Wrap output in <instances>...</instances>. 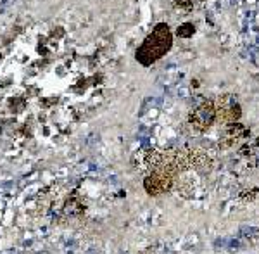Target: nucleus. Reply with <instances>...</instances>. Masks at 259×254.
Segmentation results:
<instances>
[{
	"label": "nucleus",
	"mask_w": 259,
	"mask_h": 254,
	"mask_svg": "<svg viewBox=\"0 0 259 254\" xmlns=\"http://www.w3.org/2000/svg\"><path fill=\"white\" fill-rule=\"evenodd\" d=\"M171 44H173V36H171L169 26L166 23H159L137 51V59L144 66H150L169 51Z\"/></svg>",
	"instance_id": "nucleus-1"
},
{
	"label": "nucleus",
	"mask_w": 259,
	"mask_h": 254,
	"mask_svg": "<svg viewBox=\"0 0 259 254\" xmlns=\"http://www.w3.org/2000/svg\"><path fill=\"white\" fill-rule=\"evenodd\" d=\"M216 121V106L212 101H206L190 114V126H194V130L204 132Z\"/></svg>",
	"instance_id": "nucleus-2"
},
{
	"label": "nucleus",
	"mask_w": 259,
	"mask_h": 254,
	"mask_svg": "<svg viewBox=\"0 0 259 254\" xmlns=\"http://www.w3.org/2000/svg\"><path fill=\"white\" fill-rule=\"evenodd\" d=\"M216 106V121L223 124H232L240 118V106L233 99V95H223Z\"/></svg>",
	"instance_id": "nucleus-3"
},
{
	"label": "nucleus",
	"mask_w": 259,
	"mask_h": 254,
	"mask_svg": "<svg viewBox=\"0 0 259 254\" xmlns=\"http://www.w3.org/2000/svg\"><path fill=\"white\" fill-rule=\"evenodd\" d=\"M144 185L149 194L157 195L171 189V185H173V177L164 172H152V175H149V177L145 178Z\"/></svg>",
	"instance_id": "nucleus-4"
},
{
	"label": "nucleus",
	"mask_w": 259,
	"mask_h": 254,
	"mask_svg": "<svg viewBox=\"0 0 259 254\" xmlns=\"http://www.w3.org/2000/svg\"><path fill=\"white\" fill-rule=\"evenodd\" d=\"M247 128L242 126L239 123H232L230 126L227 128V132H225L223 139H221V147H230V145H233L239 139H242L244 135H247Z\"/></svg>",
	"instance_id": "nucleus-5"
},
{
	"label": "nucleus",
	"mask_w": 259,
	"mask_h": 254,
	"mask_svg": "<svg viewBox=\"0 0 259 254\" xmlns=\"http://www.w3.org/2000/svg\"><path fill=\"white\" fill-rule=\"evenodd\" d=\"M240 157L242 159H245V164H247L249 168L257 166L259 164V140L257 142L245 145V147L240 151Z\"/></svg>",
	"instance_id": "nucleus-6"
},
{
	"label": "nucleus",
	"mask_w": 259,
	"mask_h": 254,
	"mask_svg": "<svg viewBox=\"0 0 259 254\" xmlns=\"http://www.w3.org/2000/svg\"><path fill=\"white\" fill-rule=\"evenodd\" d=\"M192 33H194V24H190V23L183 24V26L178 30V35L180 36H190Z\"/></svg>",
	"instance_id": "nucleus-7"
}]
</instances>
